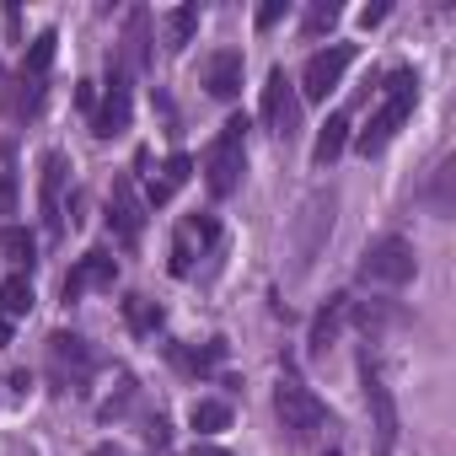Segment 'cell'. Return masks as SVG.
<instances>
[{"label":"cell","instance_id":"f1b7e54d","mask_svg":"<svg viewBox=\"0 0 456 456\" xmlns=\"http://www.w3.org/2000/svg\"><path fill=\"white\" fill-rule=\"evenodd\" d=\"M365 28H376V22H387V6H365V17H360Z\"/></svg>","mask_w":456,"mask_h":456},{"label":"cell","instance_id":"4dcf8cb0","mask_svg":"<svg viewBox=\"0 0 456 456\" xmlns=\"http://www.w3.org/2000/svg\"><path fill=\"white\" fill-rule=\"evenodd\" d=\"M92 456H118V451H92Z\"/></svg>","mask_w":456,"mask_h":456},{"label":"cell","instance_id":"83f0119b","mask_svg":"<svg viewBox=\"0 0 456 456\" xmlns=\"http://www.w3.org/2000/svg\"><path fill=\"white\" fill-rule=\"evenodd\" d=\"M285 12H290V0H264V6H258V28L269 33V28H280L285 22Z\"/></svg>","mask_w":456,"mask_h":456},{"label":"cell","instance_id":"3957f363","mask_svg":"<svg viewBox=\"0 0 456 456\" xmlns=\"http://www.w3.org/2000/svg\"><path fill=\"white\" fill-rule=\"evenodd\" d=\"M248 172V118H225V129L204 151V188L209 199H232Z\"/></svg>","mask_w":456,"mask_h":456},{"label":"cell","instance_id":"ba28073f","mask_svg":"<svg viewBox=\"0 0 456 456\" xmlns=\"http://www.w3.org/2000/svg\"><path fill=\"white\" fill-rule=\"evenodd\" d=\"M92 370H97V354H92V344L81 338V333H49V376H54V387H86L92 381Z\"/></svg>","mask_w":456,"mask_h":456},{"label":"cell","instance_id":"f546056e","mask_svg":"<svg viewBox=\"0 0 456 456\" xmlns=\"http://www.w3.org/2000/svg\"><path fill=\"white\" fill-rule=\"evenodd\" d=\"M193 456H225V451H215V445H199V451H193Z\"/></svg>","mask_w":456,"mask_h":456},{"label":"cell","instance_id":"9a60e30c","mask_svg":"<svg viewBox=\"0 0 456 456\" xmlns=\"http://www.w3.org/2000/svg\"><path fill=\"white\" fill-rule=\"evenodd\" d=\"M118 280V258L108 248H92L86 258H76V269L65 274V301H81L86 290H113Z\"/></svg>","mask_w":456,"mask_h":456},{"label":"cell","instance_id":"603a6c76","mask_svg":"<svg viewBox=\"0 0 456 456\" xmlns=\"http://www.w3.org/2000/svg\"><path fill=\"white\" fill-rule=\"evenodd\" d=\"M124 322H129L134 333H156V328L167 322V312H161L151 296H140V290H134V296H124Z\"/></svg>","mask_w":456,"mask_h":456},{"label":"cell","instance_id":"cb8c5ba5","mask_svg":"<svg viewBox=\"0 0 456 456\" xmlns=\"http://www.w3.org/2000/svg\"><path fill=\"white\" fill-rule=\"evenodd\" d=\"M188 424H193L199 435H220L225 424H232V408H225V403H215V397H199V403L188 408Z\"/></svg>","mask_w":456,"mask_h":456},{"label":"cell","instance_id":"4fadbf2b","mask_svg":"<svg viewBox=\"0 0 456 456\" xmlns=\"http://www.w3.org/2000/svg\"><path fill=\"white\" fill-rule=\"evenodd\" d=\"M258 113H264V124H269L274 134H285V140L296 134V118H301V97H296V86H290V76H285V70H269Z\"/></svg>","mask_w":456,"mask_h":456},{"label":"cell","instance_id":"6da1fadb","mask_svg":"<svg viewBox=\"0 0 456 456\" xmlns=\"http://www.w3.org/2000/svg\"><path fill=\"white\" fill-rule=\"evenodd\" d=\"M274 413H280V429L296 440V445H306V440H317L322 429H333V413H328V403L296 376V370H280V387H274Z\"/></svg>","mask_w":456,"mask_h":456},{"label":"cell","instance_id":"7a4b0ae2","mask_svg":"<svg viewBox=\"0 0 456 456\" xmlns=\"http://www.w3.org/2000/svg\"><path fill=\"white\" fill-rule=\"evenodd\" d=\"M413 102H419V76H413V70H392V76H387V86H381V108H376V113H370V124L354 134V145H360L365 156L387 151V145H392V134L408 124Z\"/></svg>","mask_w":456,"mask_h":456},{"label":"cell","instance_id":"52a82bcc","mask_svg":"<svg viewBox=\"0 0 456 456\" xmlns=\"http://www.w3.org/2000/svg\"><path fill=\"white\" fill-rule=\"evenodd\" d=\"M65 183H70L65 151H44V161H38V215H44V237L49 242L65 237Z\"/></svg>","mask_w":456,"mask_h":456},{"label":"cell","instance_id":"30bf717a","mask_svg":"<svg viewBox=\"0 0 456 456\" xmlns=\"http://www.w3.org/2000/svg\"><path fill=\"white\" fill-rule=\"evenodd\" d=\"M108 225H113V237L124 248H140V237H145V199L134 193L129 172H118L113 188H108Z\"/></svg>","mask_w":456,"mask_h":456},{"label":"cell","instance_id":"2e32d148","mask_svg":"<svg viewBox=\"0 0 456 456\" xmlns=\"http://www.w3.org/2000/svg\"><path fill=\"white\" fill-rule=\"evenodd\" d=\"M113 60H118L129 76L151 65V12H145V6H134V12L124 17V38H118V54H113Z\"/></svg>","mask_w":456,"mask_h":456},{"label":"cell","instance_id":"277c9868","mask_svg":"<svg viewBox=\"0 0 456 456\" xmlns=\"http://www.w3.org/2000/svg\"><path fill=\"white\" fill-rule=\"evenodd\" d=\"M54 49H60V33H38V38H33L28 60H22V70H17V81H12V113H17V118H33V113L44 108V97H49V70H54Z\"/></svg>","mask_w":456,"mask_h":456},{"label":"cell","instance_id":"7402d4cb","mask_svg":"<svg viewBox=\"0 0 456 456\" xmlns=\"http://www.w3.org/2000/svg\"><path fill=\"white\" fill-rule=\"evenodd\" d=\"M344 145H349V113H333L328 124H322V134H317V167H333L338 156H344Z\"/></svg>","mask_w":456,"mask_h":456},{"label":"cell","instance_id":"8992f818","mask_svg":"<svg viewBox=\"0 0 456 456\" xmlns=\"http://www.w3.org/2000/svg\"><path fill=\"white\" fill-rule=\"evenodd\" d=\"M360 381H365V408H370V429H376V456H392L397 451V403H392V387H387L381 365L370 360V349L360 354Z\"/></svg>","mask_w":456,"mask_h":456},{"label":"cell","instance_id":"d4e9b609","mask_svg":"<svg viewBox=\"0 0 456 456\" xmlns=\"http://www.w3.org/2000/svg\"><path fill=\"white\" fill-rule=\"evenodd\" d=\"M0 215H17V145H0Z\"/></svg>","mask_w":456,"mask_h":456},{"label":"cell","instance_id":"8fae6325","mask_svg":"<svg viewBox=\"0 0 456 456\" xmlns=\"http://www.w3.org/2000/svg\"><path fill=\"white\" fill-rule=\"evenodd\" d=\"M333 193H312L301 204V220H296V269H312V258L322 253L328 232H333Z\"/></svg>","mask_w":456,"mask_h":456},{"label":"cell","instance_id":"9c48e42d","mask_svg":"<svg viewBox=\"0 0 456 456\" xmlns=\"http://www.w3.org/2000/svg\"><path fill=\"white\" fill-rule=\"evenodd\" d=\"M354 65V44H328L301 65V97L306 102H328V92H338L344 70Z\"/></svg>","mask_w":456,"mask_h":456},{"label":"cell","instance_id":"4316f807","mask_svg":"<svg viewBox=\"0 0 456 456\" xmlns=\"http://www.w3.org/2000/svg\"><path fill=\"white\" fill-rule=\"evenodd\" d=\"M333 22H338V6H333V0H317V6H306L301 33L306 38H322V33H333Z\"/></svg>","mask_w":456,"mask_h":456},{"label":"cell","instance_id":"44dd1931","mask_svg":"<svg viewBox=\"0 0 456 456\" xmlns=\"http://www.w3.org/2000/svg\"><path fill=\"white\" fill-rule=\"evenodd\" d=\"M33 312V274H6L0 280V322H17Z\"/></svg>","mask_w":456,"mask_h":456},{"label":"cell","instance_id":"7c38bea8","mask_svg":"<svg viewBox=\"0 0 456 456\" xmlns=\"http://www.w3.org/2000/svg\"><path fill=\"white\" fill-rule=\"evenodd\" d=\"M129 113H134V92H129V70L113 60L108 65V92H102V108L92 113V134L97 140H113L129 129Z\"/></svg>","mask_w":456,"mask_h":456},{"label":"cell","instance_id":"5bb4252c","mask_svg":"<svg viewBox=\"0 0 456 456\" xmlns=\"http://www.w3.org/2000/svg\"><path fill=\"white\" fill-rule=\"evenodd\" d=\"M215 237H220L215 215H188V220L177 225V237H172V274L188 280V274H193V258H199L204 248H215Z\"/></svg>","mask_w":456,"mask_h":456},{"label":"cell","instance_id":"d6986e66","mask_svg":"<svg viewBox=\"0 0 456 456\" xmlns=\"http://www.w3.org/2000/svg\"><path fill=\"white\" fill-rule=\"evenodd\" d=\"M349 306H354L349 296H333V301L317 312V322H312V338H306V344H312V354H328V349L338 344V333H344V322H349Z\"/></svg>","mask_w":456,"mask_h":456},{"label":"cell","instance_id":"e0dca14e","mask_svg":"<svg viewBox=\"0 0 456 456\" xmlns=\"http://www.w3.org/2000/svg\"><path fill=\"white\" fill-rule=\"evenodd\" d=\"M242 70H248L242 49H220V54H209V65H204V86H209V97H215V102H232V97L242 92Z\"/></svg>","mask_w":456,"mask_h":456},{"label":"cell","instance_id":"5b68a950","mask_svg":"<svg viewBox=\"0 0 456 456\" xmlns=\"http://www.w3.org/2000/svg\"><path fill=\"white\" fill-rule=\"evenodd\" d=\"M413 269H419V258H413V242H408V237H376V242L360 253V264H354L360 285H387V290L408 285Z\"/></svg>","mask_w":456,"mask_h":456},{"label":"cell","instance_id":"ac0fdd59","mask_svg":"<svg viewBox=\"0 0 456 456\" xmlns=\"http://www.w3.org/2000/svg\"><path fill=\"white\" fill-rule=\"evenodd\" d=\"M188 177H193V156H188V151H172V156L161 161V172L151 177V188H145V209L167 204V199H172V193H177Z\"/></svg>","mask_w":456,"mask_h":456},{"label":"cell","instance_id":"484cf974","mask_svg":"<svg viewBox=\"0 0 456 456\" xmlns=\"http://www.w3.org/2000/svg\"><path fill=\"white\" fill-rule=\"evenodd\" d=\"M193 28H199V6H177V12H167V54L188 49Z\"/></svg>","mask_w":456,"mask_h":456},{"label":"cell","instance_id":"ffe728a7","mask_svg":"<svg viewBox=\"0 0 456 456\" xmlns=\"http://www.w3.org/2000/svg\"><path fill=\"white\" fill-rule=\"evenodd\" d=\"M0 258L12 264V274H33V264H38V242H33L28 225H0Z\"/></svg>","mask_w":456,"mask_h":456}]
</instances>
